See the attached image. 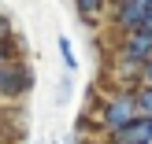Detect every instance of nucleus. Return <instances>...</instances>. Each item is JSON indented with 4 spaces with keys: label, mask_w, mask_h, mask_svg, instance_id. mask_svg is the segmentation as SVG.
<instances>
[{
    "label": "nucleus",
    "mask_w": 152,
    "mask_h": 144,
    "mask_svg": "<svg viewBox=\"0 0 152 144\" xmlns=\"http://www.w3.org/2000/svg\"><path fill=\"white\" fill-rule=\"evenodd\" d=\"M119 59L141 70V67L152 59V41L141 33V30H137V33H126V37H123V44H119Z\"/></svg>",
    "instance_id": "4"
},
{
    "label": "nucleus",
    "mask_w": 152,
    "mask_h": 144,
    "mask_svg": "<svg viewBox=\"0 0 152 144\" xmlns=\"http://www.w3.org/2000/svg\"><path fill=\"white\" fill-rule=\"evenodd\" d=\"M74 7H78V15H82L86 22H96V15H100L104 0H74Z\"/></svg>",
    "instance_id": "7"
},
{
    "label": "nucleus",
    "mask_w": 152,
    "mask_h": 144,
    "mask_svg": "<svg viewBox=\"0 0 152 144\" xmlns=\"http://www.w3.org/2000/svg\"><path fill=\"white\" fill-rule=\"evenodd\" d=\"M30 85H34V74H30L22 63H7L4 70H0V96H4V100L22 96Z\"/></svg>",
    "instance_id": "3"
},
{
    "label": "nucleus",
    "mask_w": 152,
    "mask_h": 144,
    "mask_svg": "<svg viewBox=\"0 0 152 144\" xmlns=\"http://www.w3.org/2000/svg\"><path fill=\"white\" fill-rule=\"evenodd\" d=\"M141 81H145V85L152 89V59H148V63H145V67H141Z\"/></svg>",
    "instance_id": "9"
},
{
    "label": "nucleus",
    "mask_w": 152,
    "mask_h": 144,
    "mask_svg": "<svg viewBox=\"0 0 152 144\" xmlns=\"http://www.w3.org/2000/svg\"><path fill=\"white\" fill-rule=\"evenodd\" d=\"M4 63H11V59H7V44H0V67Z\"/></svg>",
    "instance_id": "10"
},
{
    "label": "nucleus",
    "mask_w": 152,
    "mask_h": 144,
    "mask_svg": "<svg viewBox=\"0 0 152 144\" xmlns=\"http://www.w3.org/2000/svg\"><path fill=\"white\" fill-rule=\"evenodd\" d=\"M108 144H152V118H134L119 133H111Z\"/></svg>",
    "instance_id": "5"
},
{
    "label": "nucleus",
    "mask_w": 152,
    "mask_h": 144,
    "mask_svg": "<svg viewBox=\"0 0 152 144\" xmlns=\"http://www.w3.org/2000/svg\"><path fill=\"white\" fill-rule=\"evenodd\" d=\"M134 103H137V118H152V89L148 85L134 89Z\"/></svg>",
    "instance_id": "6"
},
{
    "label": "nucleus",
    "mask_w": 152,
    "mask_h": 144,
    "mask_svg": "<svg viewBox=\"0 0 152 144\" xmlns=\"http://www.w3.org/2000/svg\"><path fill=\"white\" fill-rule=\"evenodd\" d=\"M152 0H115V26L123 33H137L145 26V15H148Z\"/></svg>",
    "instance_id": "2"
},
{
    "label": "nucleus",
    "mask_w": 152,
    "mask_h": 144,
    "mask_svg": "<svg viewBox=\"0 0 152 144\" xmlns=\"http://www.w3.org/2000/svg\"><path fill=\"white\" fill-rule=\"evenodd\" d=\"M134 118H137L134 93L130 89H119V93L104 96V107H100V115H96V122H100V130H108V137H111V133H119L123 126H130Z\"/></svg>",
    "instance_id": "1"
},
{
    "label": "nucleus",
    "mask_w": 152,
    "mask_h": 144,
    "mask_svg": "<svg viewBox=\"0 0 152 144\" xmlns=\"http://www.w3.org/2000/svg\"><path fill=\"white\" fill-rule=\"evenodd\" d=\"M59 59H63V67H67V70H74V67H78V59H74V48H71V41H67V37H59Z\"/></svg>",
    "instance_id": "8"
},
{
    "label": "nucleus",
    "mask_w": 152,
    "mask_h": 144,
    "mask_svg": "<svg viewBox=\"0 0 152 144\" xmlns=\"http://www.w3.org/2000/svg\"><path fill=\"white\" fill-rule=\"evenodd\" d=\"M141 33H145V37H148V41H152V26H145V30H141Z\"/></svg>",
    "instance_id": "11"
}]
</instances>
